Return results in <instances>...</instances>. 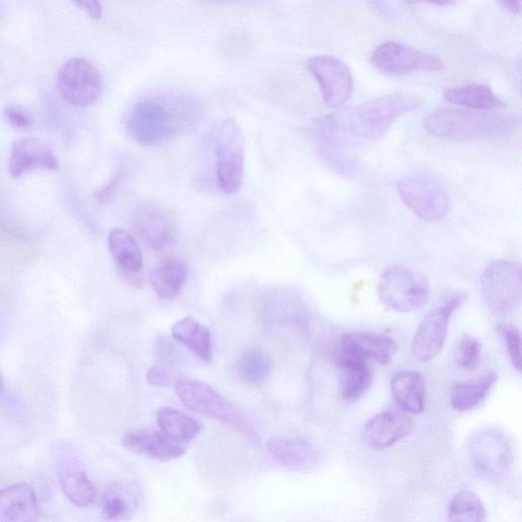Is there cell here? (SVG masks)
<instances>
[{"mask_svg": "<svg viewBox=\"0 0 522 522\" xmlns=\"http://www.w3.org/2000/svg\"><path fill=\"white\" fill-rule=\"evenodd\" d=\"M58 476L65 496L77 507H88L96 498V487L82 468L70 462L59 465Z\"/></svg>", "mask_w": 522, "mask_h": 522, "instance_id": "obj_26", "label": "cell"}, {"mask_svg": "<svg viewBox=\"0 0 522 522\" xmlns=\"http://www.w3.org/2000/svg\"><path fill=\"white\" fill-rule=\"evenodd\" d=\"M398 192L409 210L424 221H440L449 212V190L433 172L414 171L407 174L399 182Z\"/></svg>", "mask_w": 522, "mask_h": 522, "instance_id": "obj_4", "label": "cell"}, {"mask_svg": "<svg viewBox=\"0 0 522 522\" xmlns=\"http://www.w3.org/2000/svg\"><path fill=\"white\" fill-rule=\"evenodd\" d=\"M133 227L140 239L154 251H166L175 243L177 230L174 218L161 205H140L133 217Z\"/></svg>", "mask_w": 522, "mask_h": 522, "instance_id": "obj_14", "label": "cell"}, {"mask_svg": "<svg viewBox=\"0 0 522 522\" xmlns=\"http://www.w3.org/2000/svg\"><path fill=\"white\" fill-rule=\"evenodd\" d=\"M200 116V103L192 96H151L134 104L127 116L126 129L135 142L154 146L190 129Z\"/></svg>", "mask_w": 522, "mask_h": 522, "instance_id": "obj_1", "label": "cell"}, {"mask_svg": "<svg viewBox=\"0 0 522 522\" xmlns=\"http://www.w3.org/2000/svg\"><path fill=\"white\" fill-rule=\"evenodd\" d=\"M79 8L85 11L91 19L99 20L102 17V8L98 2H78L75 3Z\"/></svg>", "mask_w": 522, "mask_h": 522, "instance_id": "obj_39", "label": "cell"}, {"mask_svg": "<svg viewBox=\"0 0 522 522\" xmlns=\"http://www.w3.org/2000/svg\"><path fill=\"white\" fill-rule=\"evenodd\" d=\"M468 455L475 471L491 481L504 478L513 463L511 441L496 428H486L476 433L468 442Z\"/></svg>", "mask_w": 522, "mask_h": 522, "instance_id": "obj_9", "label": "cell"}, {"mask_svg": "<svg viewBox=\"0 0 522 522\" xmlns=\"http://www.w3.org/2000/svg\"><path fill=\"white\" fill-rule=\"evenodd\" d=\"M391 392L396 403L405 412L423 413L426 409V381L413 371L396 373L391 380Z\"/></svg>", "mask_w": 522, "mask_h": 522, "instance_id": "obj_24", "label": "cell"}, {"mask_svg": "<svg viewBox=\"0 0 522 522\" xmlns=\"http://www.w3.org/2000/svg\"><path fill=\"white\" fill-rule=\"evenodd\" d=\"M213 148L216 159V178L226 194H236L245 175V138L237 122L228 118L214 132Z\"/></svg>", "mask_w": 522, "mask_h": 522, "instance_id": "obj_5", "label": "cell"}, {"mask_svg": "<svg viewBox=\"0 0 522 522\" xmlns=\"http://www.w3.org/2000/svg\"><path fill=\"white\" fill-rule=\"evenodd\" d=\"M496 373L489 372L476 382L457 383L450 392V404L456 411L465 412L479 406L497 382Z\"/></svg>", "mask_w": 522, "mask_h": 522, "instance_id": "obj_29", "label": "cell"}, {"mask_svg": "<svg viewBox=\"0 0 522 522\" xmlns=\"http://www.w3.org/2000/svg\"><path fill=\"white\" fill-rule=\"evenodd\" d=\"M181 402L191 411L227 424L254 439V432L244 417L212 386L194 380H181L175 385Z\"/></svg>", "mask_w": 522, "mask_h": 522, "instance_id": "obj_6", "label": "cell"}, {"mask_svg": "<svg viewBox=\"0 0 522 522\" xmlns=\"http://www.w3.org/2000/svg\"><path fill=\"white\" fill-rule=\"evenodd\" d=\"M449 522H487V511L481 498L473 491L457 493L448 506Z\"/></svg>", "mask_w": 522, "mask_h": 522, "instance_id": "obj_32", "label": "cell"}, {"mask_svg": "<svg viewBox=\"0 0 522 522\" xmlns=\"http://www.w3.org/2000/svg\"><path fill=\"white\" fill-rule=\"evenodd\" d=\"M138 499L135 493L124 485L112 486L104 495L101 510L109 521H124L130 519L136 512Z\"/></svg>", "mask_w": 522, "mask_h": 522, "instance_id": "obj_31", "label": "cell"}, {"mask_svg": "<svg viewBox=\"0 0 522 522\" xmlns=\"http://www.w3.org/2000/svg\"><path fill=\"white\" fill-rule=\"evenodd\" d=\"M464 300V294H455L428 313L412 341V354L417 361H431L442 351L453 313Z\"/></svg>", "mask_w": 522, "mask_h": 522, "instance_id": "obj_10", "label": "cell"}, {"mask_svg": "<svg viewBox=\"0 0 522 522\" xmlns=\"http://www.w3.org/2000/svg\"><path fill=\"white\" fill-rule=\"evenodd\" d=\"M306 67L316 78L323 99L329 107L343 106L351 97L353 76L348 66L333 56H317L307 61Z\"/></svg>", "mask_w": 522, "mask_h": 522, "instance_id": "obj_12", "label": "cell"}, {"mask_svg": "<svg viewBox=\"0 0 522 522\" xmlns=\"http://www.w3.org/2000/svg\"><path fill=\"white\" fill-rule=\"evenodd\" d=\"M500 332L506 344L507 352L514 369L521 372V338L519 330L514 326L502 325Z\"/></svg>", "mask_w": 522, "mask_h": 522, "instance_id": "obj_35", "label": "cell"}, {"mask_svg": "<svg viewBox=\"0 0 522 522\" xmlns=\"http://www.w3.org/2000/svg\"><path fill=\"white\" fill-rule=\"evenodd\" d=\"M274 363L270 355L259 348H250L240 357L237 371L240 378L250 385L264 384L272 375Z\"/></svg>", "mask_w": 522, "mask_h": 522, "instance_id": "obj_30", "label": "cell"}, {"mask_svg": "<svg viewBox=\"0 0 522 522\" xmlns=\"http://www.w3.org/2000/svg\"><path fill=\"white\" fill-rule=\"evenodd\" d=\"M482 346L473 337H464L458 344L455 361L463 370H476L481 363Z\"/></svg>", "mask_w": 522, "mask_h": 522, "instance_id": "obj_34", "label": "cell"}, {"mask_svg": "<svg viewBox=\"0 0 522 522\" xmlns=\"http://www.w3.org/2000/svg\"><path fill=\"white\" fill-rule=\"evenodd\" d=\"M36 169L59 170L56 154L47 144L38 139L21 138L17 140L13 145L9 162L11 175L19 178Z\"/></svg>", "mask_w": 522, "mask_h": 522, "instance_id": "obj_18", "label": "cell"}, {"mask_svg": "<svg viewBox=\"0 0 522 522\" xmlns=\"http://www.w3.org/2000/svg\"><path fill=\"white\" fill-rule=\"evenodd\" d=\"M267 448L282 466L291 471H312L322 459L315 445L301 438L274 437L268 441Z\"/></svg>", "mask_w": 522, "mask_h": 522, "instance_id": "obj_17", "label": "cell"}, {"mask_svg": "<svg viewBox=\"0 0 522 522\" xmlns=\"http://www.w3.org/2000/svg\"><path fill=\"white\" fill-rule=\"evenodd\" d=\"M501 5L513 14H519L521 11V2H513V0H510V2H502Z\"/></svg>", "mask_w": 522, "mask_h": 522, "instance_id": "obj_40", "label": "cell"}, {"mask_svg": "<svg viewBox=\"0 0 522 522\" xmlns=\"http://www.w3.org/2000/svg\"><path fill=\"white\" fill-rule=\"evenodd\" d=\"M481 291L486 306L494 315H512L522 299L520 266L505 259L494 261L482 275Z\"/></svg>", "mask_w": 522, "mask_h": 522, "instance_id": "obj_7", "label": "cell"}, {"mask_svg": "<svg viewBox=\"0 0 522 522\" xmlns=\"http://www.w3.org/2000/svg\"><path fill=\"white\" fill-rule=\"evenodd\" d=\"M4 390H5V383H4L3 377L0 376V395H2L4 393Z\"/></svg>", "mask_w": 522, "mask_h": 522, "instance_id": "obj_41", "label": "cell"}, {"mask_svg": "<svg viewBox=\"0 0 522 522\" xmlns=\"http://www.w3.org/2000/svg\"><path fill=\"white\" fill-rule=\"evenodd\" d=\"M109 248L122 280L132 287L141 288L143 254L135 237L124 229H115L109 235Z\"/></svg>", "mask_w": 522, "mask_h": 522, "instance_id": "obj_16", "label": "cell"}, {"mask_svg": "<svg viewBox=\"0 0 522 522\" xmlns=\"http://www.w3.org/2000/svg\"><path fill=\"white\" fill-rule=\"evenodd\" d=\"M153 353L156 359L164 365H169V367L177 361L179 356L177 347L169 338L164 336L159 337L154 342Z\"/></svg>", "mask_w": 522, "mask_h": 522, "instance_id": "obj_37", "label": "cell"}, {"mask_svg": "<svg viewBox=\"0 0 522 522\" xmlns=\"http://www.w3.org/2000/svg\"><path fill=\"white\" fill-rule=\"evenodd\" d=\"M122 445L134 454L162 462L179 459L186 453L182 445L153 429L127 433L122 439Z\"/></svg>", "mask_w": 522, "mask_h": 522, "instance_id": "obj_19", "label": "cell"}, {"mask_svg": "<svg viewBox=\"0 0 522 522\" xmlns=\"http://www.w3.org/2000/svg\"><path fill=\"white\" fill-rule=\"evenodd\" d=\"M156 419L162 433L178 444L194 440L201 432V425L194 417L170 407L161 409Z\"/></svg>", "mask_w": 522, "mask_h": 522, "instance_id": "obj_28", "label": "cell"}, {"mask_svg": "<svg viewBox=\"0 0 522 522\" xmlns=\"http://www.w3.org/2000/svg\"><path fill=\"white\" fill-rule=\"evenodd\" d=\"M61 95L77 107H87L97 100L102 90L98 71L88 61L75 58L63 65L58 74Z\"/></svg>", "mask_w": 522, "mask_h": 522, "instance_id": "obj_13", "label": "cell"}, {"mask_svg": "<svg viewBox=\"0 0 522 522\" xmlns=\"http://www.w3.org/2000/svg\"><path fill=\"white\" fill-rule=\"evenodd\" d=\"M362 360H375L382 365L389 364L398 350L397 343L390 337L353 332L344 335L339 343V349Z\"/></svg>", "mask_w": 522, "mask_h": 522, "instance_id": "obj_21", "label": "cell"}, {"mask_svg": "<svg viewBox=\"0 0 522 522\" xmlns=\"http://www.w3.org/2000/svg\"><path fill=\"white\" fill-rule=\"evenodd\" d=\"M444 96L456 106L474 110L491 111L505 106V102L489 86L479 83L449 88Z\"/></svg>", "mask_w": 522, "mask_h": 522, "instance_id": "obj_27", "label": "cell"}, {"mask_svg": "<svg viewBox=\"0 0 522 522\" xmlns=\"http://www.w3.org/2000/svg\"><path fill=\"white\" fill-rule=\"evenodd\" d=\"M422 98L411 92H394L363 101L342 115L329 117L333 128L365 140L382 138L401 116L419 109Z\"/></svg>", "mask_w": 522, "mask_h": 522, "instance_id": "obj_2", "label": "cell"}, {"mask_svg": "<svg viewBox=\"0 0 522 522\" xmlns=\"http://www.w3.org/2000/svg\"><path fill=\"white\" fill-rule=\"evenodd\" d=\"M179 375L169 365L159 364L150 368L146 375L149 385L159 388H168L176 385Z\"/></svg>", "mask_w": 522, "mask_h": 522, "instance_id": "obj_36", "label": "cell"}, {"mask_svg": "<svg viewBox=\"0 0 522 522\" xmlns=\"http://www.w3.org/2000/svg\"><path fill=\"white\" fill-rule=\"evenodd\" d=\"M39 514L37 497L29 485L16 484L0 491V522H37Z\"/></svg>", "mask_w": 522, "mask_h": 522, "instance_id": "obj_22", "label": "cell"}, {"mask_svg": "<svg viewBox=\"0 0 522 522\" xmlns=\"http://www.w3.org/2000/svg\"><path fill=\"white\" fill-rule=\"evenodd\" d=\"M372 64L380 72L390 75L437 72L444 67L438 57L397 42L379 45L373 52Z\"/></svg>", "mask_w": 522, "mask_h": 522, "instance_id": "obj_11", "label": "cell"}, {"mask_svg": "<svg viewBox=\"0 0 522 522\" xmlns=\"http://www.w3.org/2000/svg\"><path fill=\"white\" fill-rule=\"evenodd\" d=\"M5 116L8 122L16 129L27 130L33 126V119L21 108L7 107Z\"/></svg>", "mask_w": 522, "mask_h": 522, "instance_id": "obj_38", "label": "cell"}, {"mask_svg": "<svg viewBox=\"0 0 522 522\" xmlns=\"http://www.w3.org/2000/svg\"><path fill=\"white\" fill-rule=\"evenodd\" d=\"M515 117L502 114H480L443 109L426 120L429 133L444 140L473 141L500 138L511 134L518 126Z\"/></svg>", "mask_w": 522, "mask_h": 522, "instance_id": "obj_3", "label": "cell"}, {"mask_svg": "<svg viewBox=\"0 0 522 522\" xmlns=\"http://www.w3.org/2000/svg\"><path fill=\"white\" fill-rule=\"evenodd\" d=\"M413 423L403 411L390 409L378 413L363 430L365 443L374 449H387L408 437Z\"/></svg>", "mask_w": 522, "mask_h": 522, "instance_id": "obj_15", "label": "cell"}, {"mask_svg": "<svg viewBox=\"0 0 522 522\" xmlns=\"http://www.w3.org/2000/svg\"><path fill=\"white\" fill-rule=\"evenodd\" d=\"M431 287L421 273L393 267L383 273L378 288L380 300L393 311L407 313L422 308L429 300Z\"/></svg>", "mask_w": 522, "mask_h": 522, "instance_id": "obj_8", "label": "cell"}, {"mask_svg": "<svg viewBox=\"0 0 522 522\" xmlns=\"http://www.w3.org/2000/svg\"><path fill=\"white\" fill-rule=\"evenodd\" d=\"M188 273L183 259L168 257L152 270L150 285L159 298L171 301L181 294L188 280Z\"/></svg>", "mask_w": 522, "mask_h": 522, "instance_id": "obj_23", "label": "cell"}, {"mask_svg": "<svg viewBox=\"0 0 522 522\" xmlns=\"http://www.w3.org/2000/svg\"><path fill=\"white\" fill-rule=\"evenodd\" d=\"M290 297L284 296L283 294L274 293L269 296H265L263 299V309L265 317L268 320L274 322H287L297 320V303L289 300Z\"/></svg>", "mask_w": 522, "mask_h": 522, "instance_id": "obj_33", "label": "cell"}, {"mask_svg": "<svg viewBox=\"0 0 522 522\" xmlns=\"http://www.w3.org/2000/svg\"><path fill=\"white\" fill-rule=\"evenodd\" d=\"M337 362L340 396L346 403H354L369 391L374 375L368 361L338 350Z\"/></svg>", "mask_w": 522, "mask_h": 522, "instance_id": "obj_20", "label": "cell"}, {"mask_svg": "<svg viewBox=\"0 0 522 522\" xmlns=\"http://www.w3.org/2000/svg\"><path fill=\"white\" fill-rule=\"evenodd\" d=\"M172 337L185 346L205 363L213 361V341L210 329L192 317H186L174 324Z\"/></svg>", "mask_w": 522, "mask_h": 522, "instance_id": "obj_25", "label": "cell"}]
</instances>
